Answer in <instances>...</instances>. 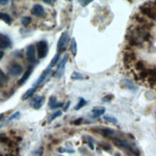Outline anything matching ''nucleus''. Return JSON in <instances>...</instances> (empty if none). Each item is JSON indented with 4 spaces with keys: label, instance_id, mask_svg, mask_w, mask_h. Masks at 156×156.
Masks as SVG:
<instances>
[{
    "label": "nucleus",
    "instance_id": "obj_1",
    "mask_svg": "<svg viewBox=\"0 0 156 156\" xmlns=\"http://www.w3.org/2000/svg\"><path fill=\"white\" fill-rule=\"evenodd\" d=\"M126 38L129 44L134 46H140L145 41L151 39V34L147 27L137 26L130 30V32L126 35Z\"/></svg>",
    "mask_w": 156,
    "mask_h": 156
},
{
    "label": "nucleus",
    "instance_id": "obj_2",
    "mask_svg": "<svg viewBox=\"0 0 156 156\" xmlns=\"http://www.w3.org/2000/svg\"><path fill=\"white\" fill-rule=\"evenodd\" d=\"M114 144L116 145L117 147H122V148H125L126 151H127L128 152H130L131 154H133L134 156H139L140 155V151L138 150V147L133 145L131 142H129L128 140L121 137L119 139H116L114 140Z\"/></svg>",
    "mask_w": 156,
    "mask_h": 156
},
{
    "label": "nucleus",
    "instance_id": "obj_3",
    "mask_svg": "<svg viewBox=\"0 0 156 156\" xmlns=\"http://www.w3.org/2000/svg\"><path fill=\"white\" fill-rule=\"evenodd\" d=\"M97 132H99L101 135H103L104 137L107 138V139H110L112 141L116 140V139H119L122 137V135L115 131L113 129H111V128H107V127H101V128H97V129H95Z\"/></svg>",
    "mask_w": 156,
    "mask_h": 156
},
{
    "label": "nucleus",
    "instance_id": "obj_4",
    "mask_svg": "<svg viewBox=\"0 0 156 156\" xmlns=\"http://www.w3.org/2000/svg\"><path fill=\"white\" fill-rule=\"evenodd\" d=\"M48 43L46 40H40L37 43V57L38 58H46L48 54Z\"/></svg>",
    "mask_w": 156,
    "mask_h": 156
},
{
    "label": "nucleus",
    "instance_id": "obj_5",
    "mask_svg": "<svg viewBox=\"0 0 156 156\" xmlns=\"http://www.w3.org/2000/svg\"><path fill=\"white\" fill-rule=\"evenodd\" d=\"M140 10L148 18H151L152 20H156V8L155 7L153 8V7H151L148 4H144L140 7Z\"/></svg>",
    "mask_w": 156,
    "mask_h": 156
},
{
    "label": "nucleus",
    "instance_id": "obj_6",
    "mask_svg": "<svg viewBox=\"0 0 156 156\" xmlns=\"http://www.w3.org/2000/svg\"><path fill=\"white\" fill-rule=\"evenodd\" d=\"M69 42V35L68 32H63L60 36L58 41V45H57V49L58 52H63L66 49V46Z\"/></svg>",
    "mask_w": 156,
    "mask_h": 156
},
{
    "label": "nucleus",
    "instance_id": "obj_7",
    "mask_svg": "<svg viewBox=\"0 0 156 156\" xmlns=\"http://www.w3.org/2000/svg\"><path fill=\"white\" fill-rule=\"evenodd\" d=\"M45 103V98L44 97H41V96H36V97H34L31 101H30V105L31 106L34 108V109H40L41 108V106L44 105Z\"/></svg>",
    "mask_w": 156,
    "mask_h": 156
},
{
    "label": "nucleus",
    "instance_id": "obj_8",
    "mask_svg": "<svg viewBox=\"0 0 156 156\" xmlns=\"http://www.w3.org/2000/svg\"><path fill=\"white\" fill-rule=\"evenodd\" d=\"M26 58L28 62L33 63L36 62V47L35 45H29L26 49Z\"/></svg>",
    "mask_w": 156,
    "mask_h": 156
},
{
    "label": "nucleus",
    "instance_id": "obj_9",
    "mask_svg": "<svg viewBox=\"0 0 156 156\" xmlns=\"http://www.w3.org/2000/svg\"><path fill=\"white\" fill-rule=\"evenodd\" d=\"M22 71H23V67L20 65V64H17V63L12 64L9 67V70H8L9 74H10L11 76H12V77H17V76H19L20 74L22 73Z\"/></svg>",
    "mask_w": 156,
    "mask_h": 156
},
{
    "label": "nucleus",
    "instance_id": "obj_10",
    "mask_svg": "<svg viewBox=\"0 0 156 156\" xmlns=\"http://www.w3.org/2000/svg\"><path fill=\"white\" fill-rule=\"evenodd\" d=\"M31 12L37 17H43L45 16V10L40 4H35L32 7Z\"/></svg>",
    "mask_w": 156,
    "mask_h": 156
},
{
    "label": "nucleus",
    "instance_id": "obj_11",
    "mask_svg": "<svg viewBox=\"0 0 156 156\" xmlns=\"http://www.w3.org/2000/svg\"><path fill=\"white\" fill-rule=\"evenodd\" d=\"M67 60H68V55H65L64 58H63V59L62 60V62H60V63H59L58 66V70H57V72H56V74H55V77L60 78V77H62V76L63 75Z\"/></svg>",
    "mask_w": 156,
    "mask_h": 156
},
{
    "label": "nucleus",
    "instance_id": "obj_12",
    "mask_svg": "<svg viewBox=\"0 0 156 156\" xmlns=\"http://www.w3.org/2000/svg\"><path fill=\"white\" fill-rule=\"evenodd\" d=\"M12 45V41L8 36L0 34V49H7Z\"/></svg>",
    "mask_w": 156,
    "mask_h": 156
},
{
    "label": "nucleus",
    "instance_id": "obj_13",
    "mask_svg": "<svg viewBox=\"0 0 156 156\" xmlns=\"http://www.w3.org/2000/svg\"><path fill=\"white\" fill-rule=\"evenodd\" d=\"M33 69L34 67L33 66H30L28 69L26 70V72L23 74V76L20 78V80H18V84L19 85H23L27 80H28V79L30 78V76L32 75V72H33Z\"/></svg>",
    "mask_w": 156,
    "mask_h": 156
},
{
    "label": "nucleus",
    "instance_id": "obj_14",
    "mask_svg": "<svg viewBox=\"0 0 156 156\" xmlns=\"http://www.w3.org/2000/svg\"><path fill=\"white\" fill-rule=\"evenodd\" d=\"M91 112H92V117L94 119H96V118L103 116L105 112V108L103 106H97V107H94L91 110Z\"/></svg>",
    "mask_w": 156,
    "mask_h": 156
},
{
    "label": "nucleus",
    "instance_id": "obj_15",
    "mask_svg": "<svg viewBox=\"0 0 156 156\" xmlns=\"http://www.w3.org/2000/svg\"><path fill=\"white\" fill-rule=\"evenodd\" d=\"M50 72H51V68H50V67H48V68H47V69H45V70L42 72L41 75L39 76V78L37 79V80L35 83V84H34V86H37V85L41 84V83H43V81L46 80L47 76L49 75V73H50Z\"/></svg>",
    "mask_w": 156,
    "mask_h": 156
},
{
    "label": "nucleus",
    "instance_id": "obj_16",
    "mask_svg": "<svg viewBox=\"0 0 156 156\" xmlns=\"http://www.w3.org/2000/svg\"><path fill=\"white\" fill-rule=\"evenodd\" d=\"M135 59V54L131 51H127L125 53L124 56V62L126 64H130L133 60Z\"/></svg>",
    "mask_w": 156,
    "mask_h": 156
},
{
    "label": "nucleus",
    "instance_id": "obj_17",
    "mask_svg": "<svg viewBox=\"0 0 156 156\" xmlns=\"http://www.w3.org/2000/svg\"><path fill=\"white\" fill-rule=\"evenodd\" d=\"M0 19H1L2 21H4L6 24H8V25H11L12 22V17L8 15V13L3 12H0Z\"/></svg>",
    "mask_w": 156,
    "mask_h": 156
},
{
    "label": "nucleus",
    "instance_id": "obj_18",
    "mask_svg": "<svg viewBox=\"0 0 156 156\" xmlns=\"http://www.w3.org/2000/svg\"><path fill=\"white\" fill-rule=\"evenodd\" d=\"M70 50L73 56H76L77 55V52H78V46H77V41H76V38L73 37L70 41Z\"/></svg>",
    "mask_w": 156,
    "mask_h": 156
},
{
    "label": "nucleus",
    "instance_id": "obj_19",
    "mask_svg": "<svg viewBox=\"0 0 156 156\" xmlns=\"http://www.w3.org/2000/svg\"><path fill=\"white\" fill-rule=\"evenodd\" d=\"M36 90H37V86H33V87L29 88V89L27 90V91H26V92L23 94V96H22V100H23V101H25V100H27L28 98H30L31 96H33L34 93L36 92Z\"/></svg>",
    "mask_w": 156,
    "mask_h": 156
},
{
    "label": "nucleus",
    "instance_id": "obj_20",
    "mask_svg": "<svg viewBox=\"0 0 156 156\" xmlns=\"http://www.w3.org/2000/svg\"><path fill=\"white\" fill-rule=\"evenodd\" d=\"M122 85L125 86V87H127L128 89L135 90V86H134L133 83L130 81L129 80H123V81H122Z\"/></svg>",
    "mask_w": 156,
    "mask_h": 156
},
{
    "label": "nucleus",
    "instance_id": "obj_21",
    "mask_svg": "<svg viewBox=\"0 0 156 156\" xmlns=\"http://www.w3.org/2000/svg\"><path fill=\"white\" fill-rule=\"evenodd\" d=\"M87 77L83 75L81 73H79V72H73L72 75H71V79L74 80H83V79H86Z\"/></svg>",
    "mask_w": 156,
    "mask_h": 156
},
{
    "label": "nucleus",
    "instance_id": "obj_22",
    "mask_svg": "<svg viewBox=\"0 0 156 156\" xmlns=\"http://www.w3.org/2000/svg\"><path fill=\"white\" fill-rule=\"evenodd\" d=\"M104 120L105 122H107V123H110V124H117L118 123V120L113 116H110V115H105Z\"/></svg>",
    "mask_w": 156,
    "mask_h": 156
},
{
    "label": "nucleus",
    "instance_id": "obj_23",
    "mask_svg": "<svg viewBox=\"0 0 156 156\" xmlns=\"http://www.w3.org/2000/svg\"><path fill=\"white\" fill-rule=\"evenodd\" d=\"M86 104H87V101H86L83 98H80V101H79L78 105L75 106V110H80V109H81V108H83V106L86 105Z\"/></svg>",
    "mask_w": 156,
    "mask_h": 156
},
{
    "label": "nucleus",
    "instance_id": "obj_24",
    "mask_svg": "<svg viewBox=\"0 0 156 156\" xmlns=\"http://www.w3.org/2000/svg\"><path fill=\"white\" fill-rule=\"evenodd\" d=\"M83 141L85 142V143L88 144V146H89V147L91 148V150H94V145H93L94 140H93V138H91L90 136H83Z\"/></svg>",
    "mask_w": 156,
    "mask_h": 156
},
{
    "label": "nucleus",
    "instance_id": "obj_25",
    "mask_svg": "<svg viewBox=\"0 0 156 156\" xmlns=\"http://www.w3.org/2000/svg\"><path fill=\"white\" fill-rule=\"evenodd\" d=\"M59 58H60V54L59 53H58V54H56L55 55V57L53 58V59H52V62H50V68H52V67H54V66H56L57 64H58V60H59Z\"/></svg>",
    "mask_w": 156,
    "mask_h": 156
},
{
    "label": "nucleus",
    "instance_id": "obj_26",
    "mask_svg": "<svg viewBox=\"0 0 156 156\" xmlns=\"http://www.w3.org/2000/svg\"><path fill=\"white\" fill-rule=\"evenodd\" d=\"M57 98L55 96H52L49 100V107L51 108V109H55V106L57 105Z\"/></svg>",
    "mask_w": 156,
    "mask_h": 156
},
{
    "label": "nucleus",
    "instance_id": "obj_27",
    "mask_svg": "<svg viewBox=\"0 0 156 156\" xmlns=\"http://www.w3.org/2000/svg\"><path fill=\"white\" fill-rule=\"evenodd\" d=\"M62 115V111H60V110H58V111H56L55 113H54L52 116L49 118V120H48V122L49 123H51V122H53L55 119H57L58 117H60Z\"/></svg>",
    "mask_w": 156,
    "mask_h": 156
},
{
    "label": "nucleus",
    "instance_id": "obj_28",
    "mask_svg": "<svg viewBox=\"0 0 156 156\" xmlns=\"http://www.w3.org/2000/svg\"><path fill=\"white\" fill-rule=\"evenodd\" d=\"M32 22V18L30 16H23L21 18V23L23 26H28Z\"/></svg>",
    "mask_w": 156,
    "mask_h": 156
},
{
    "label": "nucleus",
    "instance_id": "obj_29",
    "mask_svg": "<svg viewBox=\"0 0 156 156\" xmlns=\"http://www.w3.org/2000/svg\"><path fill=\"white\" fill-rule=\"evenodd\" d=\"M43 154V147H38L37 150H36L33 152L32 156H42Z\"/></svg>",
    "mask_w": 156,
    "mask_h": 156
},
{
    "label": "nucleus",
    "instance_id": "obj_30",
    "mask_svg": "<svg viewBox=\"0 0 156 156\" xmlns=\"http://www.w3.org/2000/svg\"><path fill=\"white\" fill-rule=\"evenodd\" d=\"M19 116H20V112H19V111H16V112H15L13 114L11 115V116L8 118V121L11 122V121H12V120H15L16 118H18Z\"/></svg>",
    "mask_w": 156,
    "mask_h": 156
},
{
    "label": "nucleus",
    "instance_id": "obj_31",
    "mask_svg": "<svg viewBox=\"0 0 156 156\" xmlns=\"http://www.w3.org/2000/svg\"><path fill=\"white\" fill-rule=\"evenodd\" d=\"M100 146L103 147V150L104 151H110V150H111V147L108 145V144H104V143H101L100 144Z\"/></svg>",
    "mask_w": 156,
    "mask_h": 156
},
{
    "label": "nucleus",
    "instance_id": "obj_32",
    "mask_svg": "<svg viewBox=\"0 0 156 156\" xmlns=\"http://www.w3.org/2000/svg\"><path fill=\"white\" fill-rule=\"evenodd\" d=\"M91 2H92V0H85V1H84V0H80V1H79V3H80L81 6H83V7L87 6L88 4H90Z\"/></svg>",
    "mask_w": 156,
    "mask_h": 156
},
{
    "label": "nucleus",
    "instance_id": "obj_33",
    "mask_svg": "<svg viewBox=\"0 0 156 156\" xmlns=\"http://www.w3.org/2000/svg\"><path fill=\"white\" fill-rule=\"evenodd\" d=\"M111 99H113V95H107L106 97H105V98L103 99V101H109Z\"/></svg>",
    "mask_w": 156,
    "mask_h": 156
},
{
    "label": "nucleus",
    "instance_id": "obj_34",
    "mask_svg": "<svg viewBox=\"0 0 156 156\" xmlns=\"http://www.w3.org/2000/svg\"><path fill=\"white\" fill-rule=\"evenodd\" d=\"M58 151H59V152H69V153L74 152L73 150H65V148H59Z\"/></svg>",
    "mask_w": 156,
    "mask_h": 156
},
{
    "label": "nucleus",
    "instance_id": "obj_35",
    "mask_svg": "<svg viewBox=\"0 0 156 156\" xmlns=\"http://www.w3.org/2000/svg\"><path fill=\"white\" fill-rule=\"evenodd\" d=\"M43 3H46L48 5H54L55 1H54V0H43Z\"/></svg>",
    "mask_w": 156,
    "mask_h": 156
},
{
    "label": "nucleus",
    "instance_id": "obj_36",
    "mask_svg": "<svg viewBox=\"0 0 156 156\" xmlns=\"http://www.w3.org/2000/svg\"><path fill=\"white\" fill-rule=\"evenodd\" d=\"M81 122H83V118H79L77 121H75V122H73L72 124H74V125H80Z\"/></svg>",
    "mask_w": 156,
    "mask_h": 156
},
{
    "label": "nucleus",
    "instance_id": "obj_37",
    "mask_svg": "<svg viewBox=\"0 0 156 156\" xmlns=\"http://www.w3.org/2000/svg\"><path fill=\"white\" fill-rule=\"evenodd\" d=\"M70 104H71V101H67V104H66V105L64 106V111H67L68 110V108H69V106H70Z\"/></svg>",
    "mask_w": 156,
    "mask_h": 156
},
{
    "label": "nucleus",
    "instance_id": "obj_38",
    "mask_svg": "<svg viewBox=\"0 0 156 156\" xmlns=\"http://www.w3.org/2000/svg\"><path fill=\"white\" fill-rule=\"evenodd\" d=\"M8 3H9L8 0H0V5H6Z\"/></svg>",
    "mask_w": 156,
    "mask_h": 156
},
{
    "label": "nucleus",
    "instance_id": "obj_39",
    "mask_svg": "<svg viewBox=\"0 0 156 156\" xmlns=\"http://www.w3.org/2000/svg\"><path fill=\"white\" fill-rule=\"evenodd\" d=\"M62 106H63V103H57V105L55 106V109L56 108H58V107H62Z\"/></svg>",
    "mask_w": 156,
    "mask_h": 156
},
{
    "label": "nucleus",
    "instance_id": "obj_40",
    "mask_svg": "<svg viewBox=\"0 0 156 156\" xmlns=\"http://www.w3.org/2000/svg\"><path fill=\"white\" fill-rule=\"evenodd\" d=\"M3 57H4V52L3 51H0V60L2 59Z\"/></svg>",
    "mask_w": 156,
    "mask_h": 156
},
{
    "label": "nucleus",
    "instance_id": "obj_41",
    "mask_svg": "<svg viewBox=\"0 0 156 156\" xmlns=\"http://www.w3.org/2000/svg\"><path fill=\"white\" fill-rule=\"evenodd\" d=\"M4 76H6V75L3 73V71H2L1 69H0V78H1V77H4Z\"/></svg>",
    "mask_w": 156,
    "mask_h": 156
},
{
    "label": "nucleus",
    "instance_id": "obj_42",
    "mask_svg": "<svg viewBox=\"0 0 156 156\" xmlns=\"http://www.w3.org/2000/svg\"><path fill=\"white\" fill-rule=\"evenodd\" d=\"M3 117H4V114H2V113H1V114H0V120H1Z\"/></svg>",
    "mask_w": 156,
    "mask_h": 156
},
{
    "label": "nucleus",
    "instance_id": "obj_43",
    "mask_svg": "<svg viewBox=\"0 0 156 156\" xmlns=\"http://www.w3.org/2000/svg\"><path fill=\"white\" fill-rule=\"evenodd\" d=\"M0 156H12V155H3V154H0Z\"/></svg>",
    "mask_w": 156,
    "mask_h": 156
},
{
    "label": "nucleus",
    "instance_id": "obj_44",
    "mask_svg": "<svg viewBox=\"0 0 156 156\" xmlns=\"http://www.w3.org/2000/svg\"><path fill=\"white\" fill-rule=\"evenodd\" d=\"M60 156H63V155H60Z\"/></svg>",
    "mask_w": 156,
    "mask_h": 156
}]
</instances>
